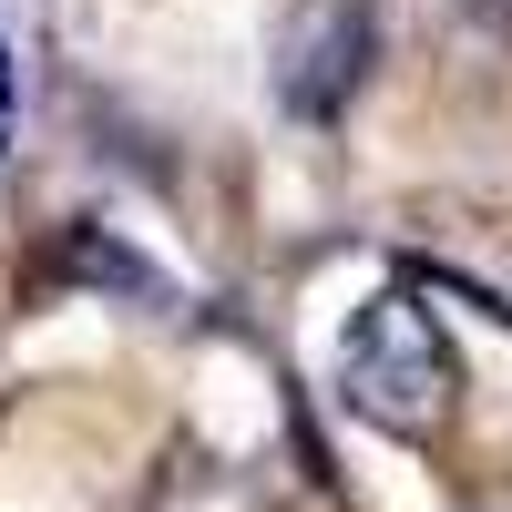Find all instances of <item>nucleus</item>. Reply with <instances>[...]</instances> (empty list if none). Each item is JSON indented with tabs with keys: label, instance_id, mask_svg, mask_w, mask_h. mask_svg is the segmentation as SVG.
<instances>
[{
	"label": "nucleus",
	"instance_id": "obj_1",
	"mask_svg": "<svg viewBox=\"0 0 512 512\" xmlns=\"http://www.w3.org/2000/svg\"><path fill=\"white\" fill-rule=\"evenodd\" d=\"M338 400H349L369 431H390V441H431L461 410V359H451L441 318L420 308L410 287L369 297L349 318V338H338Z\"/></svg>",
	"mask_w": 512,
	"mask_h": 512
},
{
	"label": "nucleus",
	"instance_id": "obj_2",
	"mask_svg": "<svg viewBox=\"0 0 512 512\" xmlns=\"http://www.w3.org/2000/svg\"><path fill=\"white\" fill-rule=\"evenodd\" d=\"M369 11L359 0H318L308 21H297V41H287V113H308V123H328L338 103L369 82Z\"/></svg>",
	"mask_w": 512,
	"mask_h": 512
},
{
	"label": "nucleus",
	"instance_id": "obj_3",
	"mask_svg": "<svg viewBox=\"0 0 512 512\" xmlns=\"http://www.w3.org/2000/svg\"><path fill=\"white\" fill-rule=\"evenodd\" d=\"M0 144H11V41H0Z\"/></svg>",
	"mask_w": 512,
	"mask_h": 512
}]
</instances>
